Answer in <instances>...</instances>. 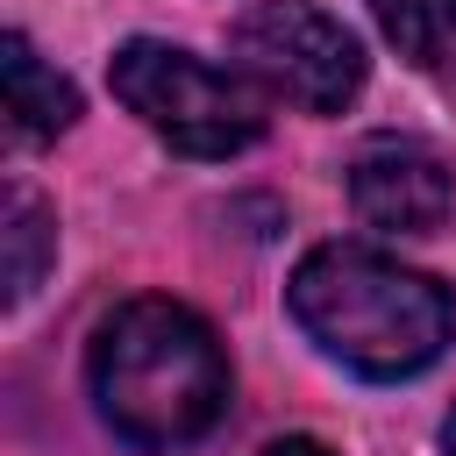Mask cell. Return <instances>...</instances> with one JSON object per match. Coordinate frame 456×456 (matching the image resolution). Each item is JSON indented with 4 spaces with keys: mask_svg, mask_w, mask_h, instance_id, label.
Segmentation results:
<instances>
[{
    "mask_svg": "<svg viewBox=\"0 0 456 456\" xmlns=\"http://www.w3.org/2000/svg\"><path fill=\"white\" fill-rule=\"evenodd\" d=\"M100 420L128 449H185L228 413V349L221 335L164 292L114 306L86 356Z\"/></svg>",
    "mask_w": 456,
    "mask_h": 456,
    "instance_id": "obj_1",
    "label": "cell"
},
{
    "mask_svg": "<svg viewBox=\"0 0 456 456\" xmlns=\"http://www.w3.org/2000/svg\"><path fill=\"white\" fill-rule=\"evenodd\" d=\"M292 321L356 378H413L456 342V292L363 242H321L285 285Z\"/></svg>",
    "mask_w": 456,
    "mask_h": 456,
    "instance_id": "obj_2",
    "label": "cell"
},
{
    "mask_svg": "<svg viewBox=\"0 0 456 456\" xmlns=\"http://www.w3.org/2000/svg\"><path fill=\"white\" fill-rule=\"evenodd\" d=\"M107 86L150 135H164L185 157H235L264 135V100L242 86V71H214L207 57L157 36L121 43Z\"/></svg>",
    "mask_w": 456,
    "mask_h": 456,
    "instance_id": "obj_3",
    "label": "cell"
},
{
    "mask_svg": "<svg viewBox=\"0 0 456 456\" xmlns=\"http://www.w3.org/2000/svg\"><path fill=\"white\" fill-rule=\"evenodd\" d=\"M235 71L299 114H342L363 86V43L314 0H264L228 36Z\"/></svg>",
    "mask_w": 456,
    "mask_h": 456,
    "instance_id": "obj_4",
    "label": "cell"
},
{
    "mask_svg": "<svg viewBox=\"0 0 456 456\" xmlns=\"http://www.w3.org/2000/svg\"><path fill=\"white\" fill-rule=\"evenodd\" d=\"M349 207L378 235H435L456 207L449 164L413 135H378L349 164Z\"/></svg>",
    "mask_w": 456,
    "mask_h": 456,
    "instance_id": "obj_5",
    "label": "cell"
},
{
    "mask_svg": "<svg viewBox=\"0 0 456 456\" xmlns=\"http://www.w3.org/2000/svg\"><path fill=\"white\" fill-rule=\"evenodd\" d=\"M0 57H7V121H14V135H21V142H50V135H64V128L78 121V93H71V78H57V71L28 50V36H7Z\"/></svg>",
    "mask_w": 456,
    "mask_h": 456,
    "instance_id": "obj_6",
    "label": "cell"
},
{
    "mask_svg": "<svg viewBox=\"0 0 456 456\" xmlns=\"http://www.w3.org/2000/svg\"><path fill=\"white\" fill-rule=\"evenodd\" d=\"M370 14L406 64H420V71L456 64V0H370Z\"/></svg>",
    "mask_w": 456,
    "mask_h": 456,
    "instance_id": "obj_7",
    "label": "cell"
},
{
    "mask_svg": "<svg viewBox=\"0 0 456 456\" xmlns=\"http://www.w3.org/2000/svg\"><path fill=\"white\" fill-rule=\"evenodd\" d=\"M0 235H7V299H28L36 278H43V264H50V249H57V214H50L21 178H7Z\"/></svg>",
    "mask_w": 456,
    "mask_h": 456,
    "instance_id": "obj_8",
    "label": "cell"
},
{
    "mask_svg": "<svg viewBox=\"0 0 456 456\" xmlns=\"http://www.w3.org/2000/svg\"><path fill=\"white\" fill-rule=\"evenodd\" d=\"M256 456H335V449H321V442H306V435H285V442H271V449H256Z\"/></svg>",
    "mask_w": 456,
    "mask_h": 456,
    "instance_id": "obj_9",
    "label": "cell"
},
{
    "mask_svg": "<svg viewBox=\"0 0 456 456\" xmlns=\"http://www.w3.org/2000/svg\"><path fill=\"white\" fill-rule=\"evenodd\" d=\"M442 449H449V456H456V413H449V420H442Z\"/></svg>",
    "mask_w": 456,
    "mask_h": 456,
    "instance_id": "obj_10",
    "label": "cell"
}]
</instances>
